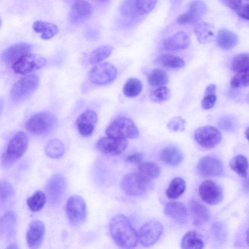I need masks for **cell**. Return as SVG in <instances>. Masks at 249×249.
Instances as JSON below:
<instances>
[{
	"label": "cell",
	"instance_id": "5bb4252c",
	"mask_svg": "<svg viewBox=\"0 0 249 249\" xmlns=\"http://www.w3.org/2000/svg\"><path fill=\"white\" fill-rule=\"evenodd\" d=\"M198 190L201 198L208 204H217L222 200V189L213 180H206L203 181L200 184Z\"/></svg>",
	"mask_w": 249,
	"mask_h": 249
},
{
	"label": "cell",
	"instance_id": "7402d4cb",
	"mask_svg": "<svg viewBox=\"0 0 249 249\" xmlns=\"http://www.w3.org/2000/svg\"><path fill=\"white\" fill-rule=\"evenodd\" d=\"M189 207L195 225L199 226L209 220L211 214L209 209L199 201L195 199L191 200Z\"/></svg>",
	"mask_w": 249,
	"mask_h": 249
},
{
	"label": "cell",
	"instance_id": "9c48e42d",
	"mask_svg": "<svg viewBox=\"0 0 249 249\" xmlns=\"http://www.w3.org/2000/svg\"><path fill=\"white\" fill-rule=\"evenodd\" d=\"M67 186L65 178L60 174H54L49 178L45 186V194L51 203L57 204L61 202Z\"/></svg>",
	"mask_w": 249,
	"mask_h": 249
},
{
	"label": "cell",
	"instance_id": "f6af8a7d",
	"mask_svg": "<svg viewBox=\"0 0 249 249\" xmlns=\"http://www.w3.org/2000/svg\"><path fill=\"white\" fill-rule=\"evenodd\" d=\"M249 84V73L241 75L234 74L231 81V86L234 88L247 87Z\"/></svg>",
	"mask_w": 249,
	"mask_h": 249
},
{
	"label": "cell",
	"instance_id": "7a4b0ae2",
	"mask_svg": "<svg viewBox=\"0 0 249 249\" xmlns=\"http://www.w3.org/2000/svg\"><path fill=\"white\" fill-rule=\"evenodd\" d=\"M28 142V137L25 133L18 131L16 133L1 156L0 162L2 167L8 168L20 159L25 152Z\"/></svg>",
	"mask_w": 249,
	"mask_h": 249
},
{
	"label": "cell",
	"instance_id": "f1b7e54d",
	"mask_svg": "<svg viewBox=\"0 0 249 249\" xmlns=\"http://www.w3.org/2000/svg\"><path fill=\"white\" fill-rule=\"evenodd\" d=\"M182 249H201L204 248V243L201 235L195 231L187 232L181 242Z\"/></svg>",
	"mask_w": 249,
	"mask_h": 249
},
{
	"label": "cell",
	"instance_id": "7c38bea8",
	"mask_svg": "<svg viewBox=\"0 0 249 249\" xmlns=\"http://www.w3.org/2000/svg\"><path fill=\"white\" fill-rule=\"evenodd\" d=\"M127 139L112 137H104L96 143V147L102 153L109 156H116L124 152L127 147Z\"/></svg>",
	"mask_w": 249,
	"mask_h": 249
},
{
	"label": "cell",
	"instance_id": "bcb514c9",
	"mask_svg": "<svg viewBox=\"0 0 249 249\" xmlns=\"http://www.w3.org/2000/svg\"><path fill=\"white\" fill-rule=\"evenodd\" d=\"M216 101L215 94L205 95L201 101V107L204 109H210L214 107Z\"/></svg>",
	"mask_w": 249,
	"mask_h": 249
},
{
	"label": "cell",
	"instance_id": "2e32d148",
	"mask_svg": "<svg viewBox=\"0 0 249 249\" xmlns=\"http://www.w3.org/2000/svg\"><path fill=\"white\" fill-rule=\"evenodd\" d=\"M206 12L207 7L203 1L194 0L191 3L188 11L178 17L177 22L183 25L197 23Z\"/></svg>",
	"mask_w": 249,
	"mask_h": 249
},
{
	"label": "cell",
	"instance_id": "e0dca14e",
	"mask_svg": "<svg viewBox=\"0 0 249 249\" xmlns=\"http://www.w3.org/2000/svg\"><path fill=\"white\" fill-rule=\"evenodd\" d=\"M45 233L44 224L38 220H34L30 223L26 234V241L29 248H38L42 244Z\"/></svg>",
	"mask_w": 249,
	"mask_h": 249
},
{
	"label": "cell",
	"instance_id": "681fc988",
	"mask_svg": "<svg viewBox=\"0 0 249 249\" xmlns=\"http://www.w3.org/2000/svg\"><path fill=\"white\" fill-rule=\"evenodd\" d=\"M237 14L245 20L249 19V4L248 3L242 4L241 7L236 12Z\"/></svg>",
	"mask_w": 249,
	"mask_h": 249
},
{
	"label": "cell",
	"instance_id": "6da1fadb",
	"mask_svg": "<svg viewBox=\"0 0 249 249\" xmlns=\"http://www.w3.org/2000/svg\"><path fill=\"white\" fill-rule=\"evenodd\" d=\"M109 230L114 242L124 249L135 248L138 242V234L124 215L118 214L110 221Z\"/></svg>",
	"mask_w": 249,
	"mask_h": 249
},
{
	"label": "cell",
	"instance_id": "83f0119b",
	"mask_svg": "<svg viewBox=\"0 0 249 249\" xmlns=\"http://www.w3.org/2000/svg\"><path fill=\"white\" fill-rule=\"evenodd\" d=\"M231 69L234 74L249 73V56L246 53L236 55L232 60Z\"/></svg>",
	"mask_w": 249,
	"mask_h": 249
},
{
	"label": "cell",
	"instance_id": "d6986e66",
	"mask_svg": "<svg viewBox=\"0 0 249 249\" xmlns=\"http://www.w3.org/2000/svg\"><path fill=\"white\" fill-rule=\"evenodd\" d=\"M31 49V45L27 43L13 44L4 51L1 55L2 59L7 65L12 67L17 61L29 53Z\"/></svg>",
	"mask_w": 249,
	"mask_h": 249
},
{
	"label": "cell",
	"instance_id": "c3c4849f",
	"mask_svg": "<svg viewBox=\"0 0 249 249\" xmlns=\"http://www.w3.org/2000/svg\"><path fill=\"white\" fill-rule=\"evenodd\" d=\"M142 155L140 153H135L128 155L125 158V161L130 164H139L142 160Z\"/></svg>",
	"mask_w": 249,
	"mask_h": 249
},
{
	"label": "cell",
	"instance_id": "e575fe53",
	"mask_svg": "<svg viewBox=\"0 0 249 249\" xmlns=\"http://www.w3.org/2000/svg\"><path fill=\"white\" fill-rule=\"evenodd\" d=\"M114 48L110 45H104L96 48L89 55V64L95 65L101 62L111 54Z\"/></svg>",
	"mask_w": 249,
	"mask_h": 249
},
{
	"label": "cell",
	"instance_id": "5b68a950",
	"mask_svg": "<svg viewBox=\"0 0 249 249\" xmlns=\"http://www.w3.org/2000/svg\"><path fill=\"white\" fill-rule=\"evenodd\" d=\"M65 210L68 221L71 226L79 227L86 221L87 208L82 196L76 195L71 196L67 200Z\"/></svg>",
	"mask_w": 249,
	"mask_h": 249
},
{
	"label": "cell",
	"instance_id": "277c9868",
	"mask_svg": "<svg viewBox=\"0 0 249 249\" xmlns=\"http://www.w3.org/2000/svg\"><path fill=\"white\" fill-rule=\"evenodd\" d=\"M56 124V118L53 114L42 111L32 116L26 124V128L32 134L43 135L50 133Z\"/></svg>",
	"mask_w": 249,
	"mask_h": 249
},
{
	"label": "cell",
	"instance_id": "ee69618b",
	"mask_svg": "<svg viewBox=\"0 0 249 249\" xmlns=\"http://www.w3.org/2000/svg\"><path fill=\"white\" fill-rule=\"evenodd\" d=\"M186 122L179 116L172 118L167 124V128L174 132L184 131L185 127Z\"/></svg>",
	"mask_w": 249,
	"mask_h": 249
},
{
	"label": "cell",
	"instance_id": "4fadbf2b",
	"mask_svg": "<svg viewBox=\"0 0 249 249\" xmlns=\"http://www.w3.org/2000/svg\"><path fill=\"white\" fill-rule=\"evenodd\" d=\"M163 231L161 224L155 220L146 222L140 229L138 239L145 247L153 245L159 239Z\"/></svg>",
	"mask_w": 249,
	"mask_h": 249
},
{
	"label": "cell",
	"instance_id": "8fae6325",
	"mask_svg": "<svg viewBox=\"0 0 249 249\" xmlns=\"http://www.w3.org/2000/svg\"><path fill=\"white\" fill-rule=\"evenodd\" d=\"M194 136L198 144L207 149L214 148L222 140L220 131L212 125H205L197 128Z\"/></svg>",
	"mask_w": 249,
	"mask_h": 249
},
{
	"label": "cell",
	"instance_id": "6f0895ef",
	"mask_svg": "<svg viewBox=\"0 0 249 249\" xmlns=\"http://www.w3.org/2000/svg\"><path fill=\"white\" fill-rule=\"evenodd\" d=\"M102 0V1H105V0Z\"/></svg>",
	"mask_w": 249,
	"mask_h": 249
},
{
	"label": "cell",
	"instance_id": "1f68e13d",
	"mask_svg": "<svg viewBox=\"0 0 249 249\" xmlns=\"http://www.w3.org/2000/svg\"><path fill=\"white\" fill-rule=\"evenodd\" d=\"M47 201V196L44 192L41 190L36 191L27 199V204L29 209L33 212L41 211Z\"/></svg>",
	"mask_w": 249,
	"mask_h": 249
},
{
	"label": "cell",
	"instance_id": "680465c9",
	"mask_svg": "<svg viewBox=\"0 0 249 249\" xmlns=\"http://www.w3.org/2000/svg\"></svg>",
	"mask_w": 249,
	"mask_h": 249
},
{
	"label": "cell",
	"instance_id": "cb8c5ba5",
	"mask_svg": "<svg viewBox=\"0 0 249 249\" xmlns=\"http://www.w3.org/2000/svg\"><path fill=\"white\" fill-rule=\"evenodd\" d=\"M160 158L165 163L171 166L180 164L183 159L181 151L175 146H169L163 149L160 152Z\"/></svg>",
	"mask_w": 249,
	"mask_h": 249
},
{
	"label": "cell",
	"instance_id": "74e56055",
	"mask_svg": "<svg viewBox=\"0 0 249 249\" xmlns=\"http://www.w3.org/2000/svg\"><path fill=\"white\" fill-rule=\"evenodd\" d=\"M45 151L46 155L53 159L62 157L64 153L65 147L63 142L57 139H53L49 142Z\"/></svg>",
	"mask_w": 249,
	"mask_h": 249
},
{
	"label": "cell",
	"instance_id": "d6a6232c",
	"mask_svg": "<svg viewBox=\"0 0 249 249\" xmlns=\"http://www.w3.org/2000/svg\"><path fill=\"white\" fill-rule=\"evenodd\" d=\"M186 187L184 180L180 177L173 179L166 191L167 196L170 199H176L184 193Z\"/></svg>",
	"mask_w": 249,
	"mask_h": 249
},
{
	"label": "cell",
	"instance_id": "ac0fdd59",
	"mask_svg": "<svg viewBox=\"0 0 249 249\" xmlns=\"http://www.w3.org/2000/svg\"><path fill=\"white\" fill-rule=\"evenodd\" d=\"M92 11V7L89 2L84 0H76L70 9V20L73 24L83 23L91 16Z\"/></svg>",
	"mask_w": 249,
	"mask_h": 249
},
{
	"label": "cell",
	"instance_id": "836d02e7",
	"mask_svg": "<svg viewBox=\"0 0 249 249\" xmlns=\"http://www.w3.org/2000/svg\"><path fill=\"white\" fill-rule=\"evenodd\" d=\"M231 169L241 177L246 178L248 175V160L241 155L233 157L230 162Z\"/></svg>",
	"mask_w": 249,
	"mask_h": 249
},
{
	"label": "cell",
	"instance_id": "816d5d0a",
	"mask_svg": "<svg viewBox=\"0 0 249 249\" xmlns=\"http://www.w3.org/2000/svg\"><path fill=\"white\" fill-rule=\"evenodd\" d=\"M216 87L213 84L208 85L206 88L205 90V95L215 94L216 91Z\"/></svg>",
	"mask_w": 249,
	"mask_h": 249
},
{
	"label": "cell",
	"instance_id": "f35d334b",
	"mask_svg": "<svg viewBox=\"0 0 249 249\" xmlns=\"http://www.w3.org/2000/svg\"><path fill=\"white\" fill-rule=\"evenodd\" d=\"M169 81V76L163 70L156 69L153 70L148 76V82L152 86L160 87L164 86Z\"/></svg>",
	"mask_w": 249,
	"mask_h": 249
},
{
	"label": "cell",
	"instance_id": "484cf974",
	"mask_svg": "<svg viewBox=\"0 0 249 249\" xmlns=\"http://www.w3.org/2000/svg\"><path fill=\"white\" fill-rule=\"evenodd\" d=\"M238 36L233 32L227 29L219 31L216 36V42L218 46L225 50L234 47L238 42Z\"/></svg>",
	"mask_w": 249,
	"mask_h": 249
},
{
	"label": "cell",
	"instance_id": "ab89813d",
	"mask_svg": "<svg viewBox=\"0 0 249 249\" xmlns=\"http://www.w3.org/2000/svg\"><path fill=\"white\" fill-rule=\"evenodd\" d=\"M171 96V92L165 86L158 87L150 93L151 99L156 103H162L168 100Z\"/></svg>",
	"mask_w": 249,
	"mask_h": 249
},
{
	"label": "cell",
	"instance_id": "ba28073f",
	"mask_svg": "<svg viewBox=\"0 0 249 249\" xmlns=\"http://www.w3.org/2000/svg\"><path fill=\"white\" fill-rule=\"evenodd\" d=\"M117 70L108 62L95 64L89 72V78L93 84L106 85L112 83L116 78Z\"/></svg>",
	"mask_w": 249,
	"mask_h": 249
},
{
	"label": "cell",
	"instance_id": "30bf717a",
	"mask_svg": "<svg viewBox=\"0 0 249 249\" xmlns=\"http://www.w3.org/2000/svg\"><path fill=\"white\" fill-rule=\"evenodd\" d=\"M46 63L42 56L29 53L17 61L11 68L15 73L25 75L42 68Z\"/></svg>",
	"mask_w": 249,
	"mask_h": 249
},
{
	"label": "cell",
	"instance_id": "9f6ffc18",
	"mask_svg": "<svg viewBox=\"0 0 249 249\" xmlns=\"http://www.w3.org/2000/svg\"><path fill=\"white\" fill-rule=\"evenodd\" d=\"M1 24H2V20H1V18L0 17V28L1 27Z\"/></svg>",
	"mask_w": 249,
	"mask_h": 249
},
{
	"label": "cell",
	"instance_id": "d590c367",
	"mask_svg": "<svg viewBox=\"0 0 249 249\" xmlns=\"http://www.w3.org/2000/svg\"><path fill=\"white\" fill-rule=\"evenodd\" d=\"M158 61L163 67L171 69H181L185 64L182 58L171 54L161 55L158 58Z\"/></svg>",
	"mask_w": 249,
	"mask_h": 249
},
{
	"label": "cell",
	"instance_id": "603a6c76",
	"mask_svg": "<svg viewBox=\"0 0 249 249\" xmlns=\"http://www.w3.org/2000/svg\"><path fill=\"white\" fill-rule=\"evenodd\" d=\"M165 214L174 221L185 223L188 218V213L185 205L181 202L171 201L166 204L164 207Z\"/></svg>",
	"mask_w": 249,
	"mask_h": 249
},
{
	"label": "cell",
	"instance_id": "f907efd6",
	"mask_svg": "<svg viewBox=\"0 0 249 249\" xmlns=\"http://www.w3.org/2000/svg\"><path fill=\"white\" fill-rule=\"evenodd\" d=\"M220 124L221 128H223L226 130L230 129L231 127L232 122L229 119V118L226 117L222 119Z\"/></svg>",
	"mask_w": 249,
	"mask_h": 249
},
{
	"label": "cell",
	"instance_id": "44dd1931",
	"mask_svg": "<svg viewBox=\"0 0 249 249\" xmlns=\"http://www.w3.org/2000/svg\"><path fill=\"white\" fill-rule=\"evenodd\" d=\"M188 36L183 32H178L163 41V49L167 51H178L186 49L190 45Z\"/></svg>",
	"mask_w": 249,
	"mask_h": 249
},
{
	"label": "cell",
	"instance_id": "db71d44e",
	"mask_svg": "<svg viewBox=\"0 0 249 249\" xmlns=\"http://www.w3.org/2000/svg\"><path fill=\"white\" fill-rule=\"evenodd\" d=\"M7 248L8 249H18V245L16 244H11V245H9L8 247H7Z\"/></svg>",
	"mask_w": 249,
	"mask_h": 249
},
{
	"label": "cell",
	"instance_id": "8992f818",
	"mask_svg": "<svg viewBox=\"0 0 249 249\" xmlns=\"http://www.w3.org/2000/svg\"><path fill=\"white\" fill-rule=\"evenodd\" d=\"M151 180L138 172L130 173L122 178L121 186L123 191L130 196H139L145 194L150 188Z\"/></svg>",
	"mask_w": 249,
	"mask_h": 249
},
{
	"label": "cell",
	"instance_id": "7bdbcfd3",
	"mask_svg": "<svg viewBox=\"0 0 249 249\" xmlns=\"http://www.w3.org/2000/svg\"><path fill=\"white\" fill-rule=\"evenodd\" d=\"M14 195V189L11 184L7 181H0V202L7 201Z\"/></svg>",
	"mask_w": 249,
	"mask_h": 249
},
{
	"label": "cell",
	"instance_id": "4dcf8cb0",
	"mask_svg": "<svg viewBox=\"0 0 249 249\" xmlns=\"http://www.w3.org/2000/svg\"><path fill=\"white\" fill-rule=\"evenodd\" d=\"M137 172L147 179L152 180L160 175V169L156 163L145 161L139 164Z\"/></svg>",
	"mask_w": 249,
	"mask_h": 249
},
{
	"label": "cell",
	"instance_id": "f5cc1de1",
	"mask_svg": "<svg viewBox=\"0 0 249 249\" xmlns=\"http://www.w3.org/2000/svg\"><path fill=\"white\" fill-rule=\"evenodd\" d=\"M4 104V100L2 97H0V115L2 112Z\"/></svg>",
	"mask_w": 249,
	"mask_h": 249
},
{
	"label": "cell",
	"instance_id": "f546056e",
	"mask_svg": "<svg viewBox=\"0 0 249 249\" xmlns=\"http://www.w3.org/2000/svg\"><path fill=\"white\" fill-rule=\"evenodd\" d=\"M17 222V215L12 211H8L0 218V235H12L15 231Z\"/></svg>",
	"mask_w": 249,
	"mask_h": 249
},
{
	"label": "cell",
	"instance_id": "11a10c76",
	"mask_svg": "<svg viewBox=\"0 0 249 249\" xmlns=\"http://www.w3.org/2000/svg\"><path fill=\"white\" fill-rule=\"evenodd\" d=\"M245 135L246 137V138L248 139V129H247L245 132Z\"/></svg>",
	"mask_w": 249,
	"mask_h": 249
},
{
	"label": "cell",
	"instance_id": "7dc6e473",
	"mask_svg": "<svg viewBox=\"0 0 249 249\" xmlns=\"http://www.w3.org/2000/svg\"><path fill=\"white\" fill-rule=\"evenodd\" d=\"M226 6L237 12L242 4V0H220Z\"/></svg>",
	"mask_w": 249,
	"mask_h": 249
},
{
	"label": "cell",
	"instance_id": "52a82bcc",
	"mask_svg": "<svg viewBox=\"0 0 249 249\" xmlns=\"http://www.w3.org/2000/svg\"><path fill=\"white\" fill-rule=\"evenodd\" d=\"M39 78L36 74L25 76L17 81L12 87L10 96L15 102L23 101L31 95L39 85Z\"/></svg>",
	"mask_w": 249,
	"mask_h": 249
},
{
	"label": "cell",
	"instance_id": "3957f363",
	"mask_svg": "<svg viewBox=\"0 0 249 249\" xmlns=\"http://www.w3.org/2000/svg\"><path fill=\"white\" fill-rule=\"evenodd\" d=\"M105 133L107 136L125 139H134L139 136V129L134 122L124 117L114 119L106 128Z\"/></svg>",
	"mask_w": 249,
	"mask_h": 249
},
{
	"label": "cell",
	"instance_id": "d4e9b609",
	"mask_svg": "<svg viewBox=\"0 0 249 249\" xmlns=\"http://www.w3.org/2000/svg\"><path fill=\"white\" fill-rule=\"evenodd\" d=\"M34 31L37 33H41L40 37L42 39L48 40L54 36L59 32V29L55 24L42 21L36 20L32 26Z\"/></svg>",
	"mask_w": 249,
	"mask_h": 249
},
{
	"label": "cell",
	"instance_id": "9a60e30c",
	"mask_svg": "<svg viewBox=\"0 0 249 249\" xmlns=\"http://www.w3.org/2000/svg\"><path fill=\"white\" fill-rule=\"evenodd\" d=\"M198 174L202 177L219 176L224 171L220 160L212 156H205L201 158L196 167Z\"/></svg>",
	"mask_w": 249,
	"mask_h": 249
},
{
	"label": "cell",
	"instance_id": "4316f807",
	"mask_svg": "<svg viewBox=\"0 0 249 249\" xmlns=\"http://www.w3.org/2000/svg\"><path fill=\"white\" fill-rule=\"evenodd\" d=\"M213 31V26L205 22L197 23L194 29V32L198 42L203 44L213 40L214 36Z\"/></svg>",
	"mask_w": 249,
	"mask_h": 249
},
{
	"label": "cell",
	"instance_id": "8d00e7d4",
	"mask_svg": "<svg viewBox=\"0 0 249 249\" xmlns=\"http://www.w3.org/2000/svg\"><path fill=\"white\" fill-rule=\"evenodd\" d=\"M142 89V81L137 78H130L125 83L123 88V92L126 96L133 98L139 95Z\"/></svg>",
	"mask_w": 249,
	"mask_h": 249
},
{
	"label": "cell",
	"instance_id": "b9f144b4",
	"mask_svg": "<svg viewBox=\"0 0 249 249\" xmlns=\"http://www.w3.org/2000/svg\"><path fill=\"white\" fill-rule=\"evenodd\" d=\"M157 0H136L137 10L139 15L150 13L155 7Z\"/></svg>",
	"mask_w": 249,
	"mask_h": 249
},
{
	"label": "cell",
	"instance_id": "ffe728a7",
	"mask_svg": "<svg viewBox=\"0 0 249 249\" xmlns=\"http://www.w3.org/2000/svg\"><path fill=\"white\" fill-rule=\"evenodd\" d=\"M97 121V115L93 110L83 111L77 118L76 125L79 133L85 137L91 136Z\"/></svg>",
	"mask_w": 249,
	"mask_h": 249
},
{
	"label": "cell",
	"instance_id": "60d3db41",
	"mask_svg": "<svg viewBox=\"0 0 249 249\" xmlns=\"http://www.w3.org/2000/svg\"><path fill=\"white\" fill-rule=\"evenodd\" d=\"M120 11L122 15L129 18H135L139 16L136 0H124L121 5Z\"/></svg>",
	"mask_w": 249,
	"mask_h": 249
}]
</instances>
